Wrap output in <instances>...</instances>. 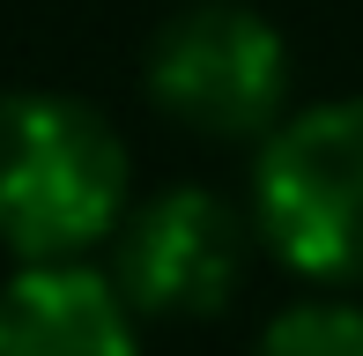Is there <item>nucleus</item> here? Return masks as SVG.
<instances>
[{
  "label": "nucleus",
  "mask_w": 363,
  "mask_h": 356,
  "mask_svg": "<svg viewBox=\"0 0 363 356\" xmlns=\"http://www.w3.org/2000/svg\"><path fill=\"white\" fill-rule=\"evenodd\" d=\"M134 208V149L74 89H0V252L104 260Z\"/></svg>",
  "instance_id": "f257e3e1"
},
{
  "label": "nucleus",
  "mask_w": 363,
  "mask_h": 356,
  "mask_svg": "<svg viewBox=\"0 0 363 356\" xmlns=\"http://www.w3.org/2000/svg\"><path fill=\"white\" fill-rule=\"evenodd\" d=\"M245 216L282 274L363 297V89L289 104V119L252 149Z\"/></svg>",
  "instance_id": "f03ea898"
},
{
  "label": "nucleus",
  "mask_w": 363,
  "mask_h": 356,
  "mask_svg": "<svg viewBox=\"0 0 363 356\" xmlns=\"http://www.w3.org/2000/svg\"><path fill=\"white\" fill-rule=\"evenodd\" d=\"M141 96L193 141L259 149L296 104V52L252 0H193L156 23L141 52Z\"/></svg>",
  "instance_id": "7ed1b4c3"
},
{
  "label": "nucleus",
  "mask_w": 363,
  "mask_h": 356,
  "mask_svg": "<svg viewBox=\"0 0 363 356\" xmlns=\"http://www.w3.org/2000/svg\"><path fill=\"white\" fill-rule=\"evenodd\" d=\"M252 216L223 186L178 178V186L134 193L119 238L104 245V267L119 297L141 312V327H178V319H223L252 282Z\"/></svg>",
  "instance_id": "20e7f679"
},
{
  "label": "nucleus",
  "mask_w": 363,
  "mask_h": 356,
  "mask_svg": "<svg viewBox=\"0 0 363 356\" xmlns=\"http://www.w3.org/2000/svg\"><path fill=\"white\" fill-rule=\"evenodd\" d=\"M0 356H141V312L104 260H15L0 282Z\"/></svg>",
  "instance_id": "39448f33"
},
{
  "label": "nucleus",
  "mask_w": 363,
  "mask_h": 356,
  "mask_svg": "<svg viewBox=\"0 0 363 356\" xmlns=\"http://www.w3.org/2000/svg\"><path fill=\"white\" fill-rule=\"evenodd\" d=\"M252 356H363V297L304 289V297L274 304L252 334Z\"/></svg>",
  "instance_id": "423d86ee"
}]
</instances>
